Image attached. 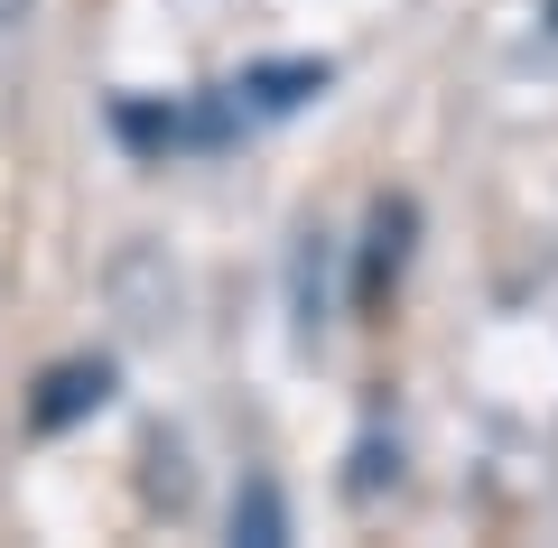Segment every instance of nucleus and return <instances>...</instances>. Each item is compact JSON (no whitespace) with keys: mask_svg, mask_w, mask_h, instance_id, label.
<instances>
[{"mask_svg":"<svg viewBox=\"0 0 558 548\" xmlns=\"http://www.w3.org/2000/svg\"><path fill=\"white\" fill-rule=\"evenodd\" d=\"M84 400H102V373H57V381H47V400H38V428H65Z\"/></svg>","mask_w":558,"mask_h":548,"instance_id":"f257e3e1","label":"nucleus"},{"mask_svg":"<svg viewBox=\"0 0 558 548\" xmlns=\"http://www.w3.org/2000/svg\"><path fill=\"white\" fill-rule=\"evenodd\" d=\"M233 529H252V539H279V502H270V484H252V502H233Z\"/></svg>","mask_w":558,"mask_h":548,"instance_id":"f03ea898","label":"nucleus"},{"mask_svg":"<svg viewBox=\"0 0 558 548\" xmlns=\"http://www.w3.org/2000/svg\"><path fill=\"white\" fill-rule=\"evenodd\" d=\"M28 10H38V0H0V38H10V28H28Z\"/></svg>","mask_w":558,"mask_h":548,"instance_id":"7ed1b4c3","label":"nucleus"}]
</instances>
